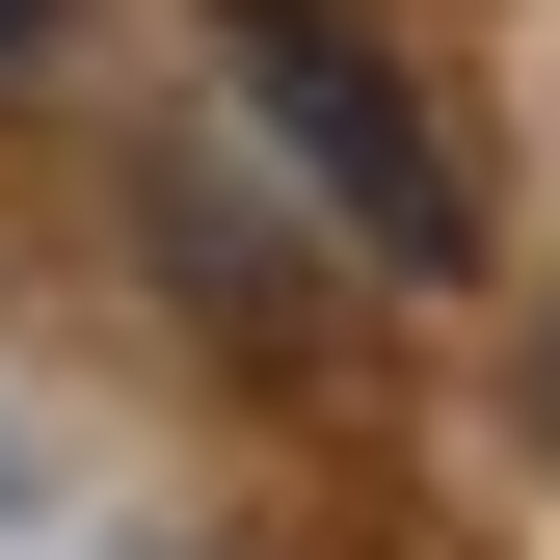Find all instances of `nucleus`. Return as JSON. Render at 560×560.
<instances>
[{
    "mask_svg": "<svg viewBox=\"0 0 560 560\" xmlns=\"http://www.w3.org/2000/svg\"><path fill=\"white\" fill-rule=\"evenodd\" d=\"M27 27H54V0H0V54H27Z\"/></svg>",
    "mask_w": 560,
    "mask_h": 560,
    "instance_id": "nucleus-2",
    "label": "nucleus"
},
{
    "mask_svg": "<svg viewBox=\"0 0 560 560\" xmlns=\"http://www.w3.org/2000/svg\"><path fill=\"white\" fill-rule=\"evenodd\" d=\"M241 107L294 133V187L374 267H480V187H454V133H428V81H400L347 0H241Z\"/></svg>",
    "mask_w": 560,
    "mask_h": 560,
    "instance_id": "nucleus-1",
    "label": "nucleus"
}]
</instances>
